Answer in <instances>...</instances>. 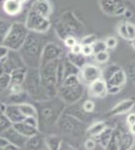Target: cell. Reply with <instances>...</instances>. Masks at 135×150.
<instances>
[{"label": "cell", "instance_id": "6da1fadb", "mask_svg": "<svg viewBox=\"0 0 135 150\" xmlns=\"http://www.w3.org/2000/svg\"><path fill=\"white\" fill-rule=\"evenodd\" d=\"M39 112V123H40V132L49 131L54 126H57V122L61 117L67 104L58 96L47 100L39 101L34 104Z\"/></svg>", "mask_w": 135, "mask_h": 150}, {"label": "cell", "instance_id": "7a4b0ae2", "mask_svg": "<svg viewBox=\"0 0 135 150\" xmlns=\"http://www.w3.org/2000/svg\"><path fill=\"white\" fill-rule=\"evenodd\" d=\"M44 35L29 33L25 43L19 53L24 65L28 69H40L44 48L48 42H45Z\"/></svg>", "mask_w": 135, "mask_h": 150}, {"label": "cell", "instance_id": "3957f363", "mask_svg": "<svg viewBox=\"0 0 135 150\" xmlns=\"http://www.w3.org/2000/svg\"><path fill=\"white\" fill-rule=\"evenodd\" d=\"M85 91V86L81 82L79 75H74L65 78L58 88L57 96L67 104L72 105L81 100Z\"/></svg>", "mask_w": 135, "mask_h": 150}, {"label": "cell", "instance_id": "277c9868", "mask_svg": "<svg viewBox=\"0 0 135 150\" xmlns=\"http://www.w3.org/2000/svg\"><path fill=\"white\" fill-rule=\"evenodd\" d=\"M59 61L60 59L52 62V63L42 66L40 68V74L43 87H44V90L49 99L57 96V91H58L57 68H58Z\"/></svg>", "mask_w": 135, "mask_h": 150}, {"label": "cell", "instance_id": "5b68a950", "mask_svg": "<svg viewBox=\"0 0 135 150\" xmlns=\"http://www.w3.org/2000/svg\"><path fill=\"white\" fill-rule=\"evenodd\" d=\"M28 35H29V30L26 27L25 23L15 22L12 24L8 33L1 41V45L7 47L11 51L19 52L25 43Z\"/></svg>", "mask_w": 135, "mask_h": 150}, {"label": "cell", "instance_id": "8992f818", "mask_svg": "<svg viewBox=\"0 0 135 150\" xmlns=\"http://www.w3.org/2000/svg\"><path fill=\"white\" fill-rule=\"evenodd\" d=\"M24 87L28 97L35 102L49 99L43 87L40 69H28Z\"/></svg>", "mask_w": 135, "mask_h": 150}, {"label": "cell", "instance_id": "52a82bcc", "mask_svg": "<svg viewBox=\"0 0 135 150\" xmlns=\"http://www.w3.org/2000/svg\"><path fill=\"white\" fill-rule=\"evenodd\" d=\"M25 25L29 33L45 35L49 31L50 27H51V21H50V19H47L39 15L37 13L33 12L32 9H29V12L26 16Z\"/></svg>", "mask_w": 135, "mask_h": 150}, {"label": "cell", "instance_id": "ba28073f", "mask_svg": "<svg viewBox=\"0 0 135 150\" xmlns=\"http://www.w3.org/2000/svg\"><path fill=\"white\" fill-rule=\"evenodd\" d=\"M57 127L63 134L77 137L80 136L83 131V122L67 112H63L57 122Z\"/></svg>", "mask_w": 135, "mask_h": 150}, {"label": "cell", "instance_id": "9c48e42d", "mask_svg": "<svg viewBox=\"0 0 135 150\" xmlns=\"http://www.w3.org/2000/svg\"><path fill=\"white\" fill-rule=\"evenodd\" d=\"M103 71L102 69L94 64H86L83 68L80 69L79 78L84 86L89 87L94 81L102 78Z\"/></svg>", "mask_w": 135, "mask_h": 150}, {"label": "cell", "instance_id": "30bf717a", "mask_svg": "<svg viewBox=\"0 0 135 150\" xmlns=\"http://www.w3.org/2000/svg\"><path fill=\"white\" fill-rule=\"evenodd\" d=\"M100 8L105 15L109 17H120L124 16L128 7L122 1H114V0H105L99 2Z\"/></svg>", "mask_w": 135, "mask_h": 150}, {"label": "cell", "instance_id": "8fae6325", "mask_svg": "<svg viewBox=\"0 0 135 150\" xmlns=\"http://www.w3.org/2000/svg\"><path fill=\"white\" fill-rule=\"evenodd\" d=\"M61 59H63V49L55 43L48 42L45 46L44 51H43L41 67Z\"/></svg>", "mask_w": 135, "mask_h": 150}, {"label": "cell", "instance_id": "7c38bea8", "mask_svg": "<svg viewBox=\"0 0 135 150\" xmlns=\"http://www.w3.org/2000/svg\"><path fill=\"white\" fill-rule=\"evenodd\" d=\"M23 67H26V66L24 65L21 56H20V53L16 51H11L8 57L3 63H1V72L11 74L14 70L19 68H23Z\"/></svg>", "mask_w": 135, "mask_h": 150}, {"label": "cell", "instance_id": "4fadbf2b", "mask_svg": "<svg viewBox=\"0 0 135 150\" xmlns=\"http://www.w3.org/2000/svg\"><path fill=\"white\" fill-rule=\"evenodd\" d=\"M1 137L6 139L9 142V144L21 148L22 150L24 149V147H25L26 143H27V141H28V138H26V137H24L22 134H20L14 126H13L12 128H9L8 130L2 132Z\"/></svg>", "mask_w": 135, "mask_h": 150}, {"label": "cell", "instance_id": "5bb4252c", "mask_svg": "<svg viewBox=\"0 0 135 150\" xmlns=\"http://www.w3.org/2000/svg\"><path fill=\"white\" fill-rule=\"evenodd\" d=\"M134 108H135V97H129V98L124 99L121 102L117 103L109 110L108 115L113 116V117L125 115V114H129Z\"/></svg>", "mask_w": 135, "mask_h": 150}, {"label": "cell", "instance_id": "9a60e30c", "mask_svg": "<svg viewBox=\"0 0 135 150\" xmlns=\"http://www.w3.org/2000/svg\"><path fill=\"white\" fill-rule=\"evenodd\" d=\"M89 96L93 97V98H105L108 94L107 82L105 81L103 78H100V79L94 81L93 83L89 86Z\"/></svg>", "mask_w": 135, "mask_h": 150}, {"label": "cell", "instance_id": "2e32d148", "mask_svg": "<svg viewBox=\"0 0 135 150\" xmlns=\"http://www.w3.org/2000/svg\"><path fill=\"white\" fill-rule=\"evenodd\" d=\"M24 4H25V2H23V1L5 0L1 3V7H2V11L5 15L9 17H16L19 14H21V12L24 8Z\"/></svg>", "mask_w": 135, "mask_h": 150}, {"label": "cell", "instance_id": "e0dca14e", "mask_svg": "<svg viewBox=\"0 0 135 150\" xmlns=\"http://www.w3.org/2000/svg\"><path fill=\"white\" fill-rule=\"evenodd\" d=\"M117 129L119 134V149L120 150H132L135 143V137L130 131H124L120 128Z\"/></svg>", "mask_w": 135, "mask_h": 150}, {"label": "cell", "instance_id": "ac0fdd59", "mask_svg": "<svg viewBox=\"0 0 135 150\" xmlns=\"http://www.w3.org/2000/svg\"><path fill=\"white\" fill-rule=\"evenodd\" d=\"M30 9L33 12L37 13L41 16L45 17L47 19H50L52 13H53V5L50 1L47 0H42V1H35L32 3Z\"/></svg>", "mask_w": 135, "mask_h": 150}, {"label": "cell", "instance_id": "d6986e66", "mask_svg": "<svg viewBox=\"0 0 135 150\" xmlns=\"http://www.w3.org/2000/svg\"><path fill=\"white\" fill-rule=\"evenodd\" d=\"M46 137L42 132H39L35 136L28 139L27 143L23 150H46Z\"/></svg>", "mask_w": 135, "mask_h": 150}, {"label": "cell", "instance_id": "ffe728a7", "mask_svg": "<svg viewBox=\"0 0 135 150\" xmlns=\"http://www.w3.org/2000/svg\"><path fill=\"white\" fill-rule=\"evenodd\" d=\"M65 112L73 116V117H75L76 119L80 120V121L83 122V123L86 121H89V117H91V115H87V114L82 110L81 103H79V102L75 103V104H72V105H68L65 110Z\"/></svg>", "mask_w": 135, "mask_h": 150}, {"label": "cell", "instance_id": "44dd1931", "mask_svg": "<svg viewBox=\"0 0 135 150\" xmlns=\"http://www.w3.org/2000/svg\"><path fill=\"white\" fill-rule=\"evenodd\" d=\"M127 79H128V75H127V72L124 69L120 70L117 73L112 76L107 82L108 88H117V89H122L126 86L127 83Z\"/></svg>", "mask_w": 135, "mask_h": 150}, {"label": "cell", "instance_id": "7402d4cb", "mask_svg": "<svg viewBox=\"0 0 135 150\" xmlns=\"http://www.w3.org/2000/svg\"><path fill=\"white\" fill-rule=\"evenodd\" d=\"M4 115L13 122V124H18L25 120V117L20 112L18 104H7L6 112Z\"/></svg>", "mask_w": 135, "mask_h": 150}, {"label": "cell", "instance_id": "603a6c76", "mask_svg": "<svg viewBox=\"0 0 135 150\" xmlns=\"http://www.w3.org/2000/svg\"><path fill=\"white\" fill-rule=\"evenodd\" d=\"M107 127H108V125L106 124V122H104V121L94 122L93 124H91L86 128V134H87L89 138L97 139Z\"/></svg>", "mask_w": 135, "mask_h": 150}, {"label": "cell", "instance_id": "cb8c5ba5", "mask_svg": "<svg viewBox=\"0 0 135 150\" xmlns=\"http://www.w3.org/2000/svg\"><path fill=\"white\" fill-rule=\"evenodd\" d=\"M47 150H61L63 139L57 134H49L46 137Z\"/></svg>", "mask_w": 135, "mask_h": 150}, {"label": "cell", "instance_id": "d4e9b609", "mask_svg": "<svg viewBox=\"0 0 135 150\" xmlns=\"http://www.w3.org/2000/svg\"><path fill=\"white\" fill-rule=\"evenodd\" d=\"M14 127L20 132V134H22L24 137H26V138H28V139L35 136V134H37L40 132L39 129L29 126L28 124H26L25 122H21V123H18V124H14Z\"/></svg>", "mask_w": 135, "mask_h": 150}, {"label": "cell", "instance_id": "484cf974", "mask_svg": "<svg viewBox=\"0 0 135 150\" xmlns=\"http://www.w3.org/2000/svg\"><path fill=\"white\" fill-rule=\"evenodd\" d=\"M19 108H20V112H22V115L25 118H29V117H39V112H37V108L34 104H31V103L28 102H24L21 104H18ZM39 119V118H37Z\"/></svg>", "mask_w": 135, "mask_h": 150}, {"label": "cell", "instance_id": "4316f807", "mask_svg": "<svg viewBox=\"0 0 135 150\" xmlns=\"http://www.w3.org/2000/svg\"><path fill=\"white\" fill-rule=\"evenodd\" d=\"M28 68L23 67V68H19L14 70L11 73V77H12V83L16 84H24L26 79V75H27Z\"/></svg>", "mask_w": 135, "mask_h": 150}, {"label": "cell", "instance_id": "83f0119b", "mask_svg": "<svg viewBox=\"0 0 135 150\" xmlns=\"http://www.w3.org/2000/svg\"><path fill=\"white\" fill-rule=\"evenodd\" d=\"M67 59L79 70L81 68H83L84 66L87 64L86 63V57L84 55H82V54H72L69 52L67 55Z\"/></svg>", "mask_w": 135, "mask_h": 150}, {"label": "cell", "instance_id": "f1b7e54d", "mask_svg": "<svg viewBox=\"0 0 135 150\" xmlns=\"http://www.w3.org/2000/svg\"><path fill=\"white\" fill-rule=\"evenodd\" d=\"M63 70H65V79L70 76L74 75H79L80 70L77 67H75L67 57H63Z\"/></svg>", "mask_w": 135, "mask_h": 150}, {"label": "cell", "instance_id": "f546056e", "mask_svg": "<svg viewBox=\"0 0 135 150\" xmlns=\"http://www.w3.org/2000/svg\"><path fill=\"white\" fill-rule=\"evenodd\" d=\"M113 131H114V128H111V127L108 126L107 128L105 129L102 134H101L100 136L97 138V142H98V143L100 144L101 146H102L103 149H104L105 146L107 145L108 142L110 141L112 134H113Z\"/></svg>", "mask_w": 135, "mask_h": 150}, {"label": "cell", "instance_id": "4dcf8cb0", "mask_svg": "<svg viewBox=\"0 0 135 150\" xmlns=\"http://www.w3.org/2000/svg\"><path fill=\"white\" fill-rule=\"evenodd\" d=\"M122 69L123 68H122L121 66L117 65V64H111V65L107 66V67L103 70L102 78L105 80V81H108L115 73H117L120 70H122Z\"/></svg>", "mask_w": 135, "mask_h": 150}, {"label": "cell", "instance_id": "1f68e13d", "mask_svg": "<svg viewBox=\"0 0 135 150\" xmlns=\"http://www.w3.org/2000/svg\"><path fill=\"white\" fill-rule=\"evenodd\" d=\"M104 150H120L119 149V134H117V129L114 128L113 134L111 139L108 142V144L105 146Z\"/></svg>", "mask_w": 135, "mask_h": 150}, {"label": "cell", "instance_id": "d6a6232c", "mask_svg": "<svg viewBox=\"0 0 135 150\" xmlns=\"http://www.w3.org/2000/svg\"><path fill=\"white\" fill-rule=\"evenodd\" d=\"M11 84H12L11 74L5 72H1V75H0V89H1V92L6 91Z\"/></svg>", "mask_w": 135, "mask_h": 150}, {"label": "cell", "instance_id": "836d02e7", "mask_svg": "<svg viewBox=\"0 0 135 150\" xmlns=\"http://www.w3.org/2000/svg\"><path fill=\"white\" fill-rule=\"evenodd\" d=\"M13 126H14L13 122L6 116L5 115L0 116V131H1V134L4 132V131L8 130L9 128H12Z\"/></svg>", "mask_w": 135, "mask_h": 150}, {"label": "cell", "instance_id": "e575fe53", "mask_svg": "<svg viewBox=\"0 0 135 150\" xmlns=\"http://www.w3.org/2000/svg\"><path fill=\"white\" fill-rule=\"evenodd\" d=\"M81 105H82V110H83L87 115H91L96 110V103H95V101L91 100V99H86V100H84L83 102L81 103Z\"/></svg>", "mask_w": 135, "mask_h": 150}, {"label": "cell", "instance_id": "d590c367", "mask_svg": "<svg viewBox=\"0 0 135 150\" xmlns=\"http://www.w3.org/2000/svg\"><path fill=\"white\" fill-rule=\"evenodd\" d=\"M12 24L13 23H9V22H7L4 19H1V21H0V40L1 41L8 33L9 29L12 27Z\"/></svg>", "mask_w": 135, "mask_h": 150}, {"label": "cell", "instance_id": "8d00e7d4", "mask_svg": "<svg viewBox=\"0 0 135 150\" xmlns=\"http://www.w3.org/2000/svg\"><path fill=\"white\" fill-rule=\"evenodd\" d=\"M98 40L99 39L97 38L96 35H86L81 38V40L79 41V43L82 46H93Z\"/></svg>", "mask_w": 135, "mask_h": 150}, {"label": "cell", "instance_id": "74e56055", "mask_svg": "<svg viewBox=\"0 0 135 150\" xmlns=\"http://www.w3.org/2000/svg\"><path fill=\"white\" fill-rule=\"evenodd\" d=\"M117 31V35H119L122 39H124L125 41H129V42H130V40H129V35H128V31H127L126 21H123V22H121V23H119Z\"/></svg>", "mask_w": 135, "mask_h": 150}, {"label": "cell", "instance_id": "f35d334b", "mask_svg": "<svg viewBox=\"0 0 135 150\" xmlns=\"http://www.w3.org/2000/svg\"><path fill=\"white\" fill-rule=\"evenodd\" d=\"M109 57H110V54L108 52V50L107 51H103L100 52V53L95 54V61L98 64H101V65L107 63L109 61Z\"/></svg>", "mask_w": 135, "mask_h": 150}, {"label": "cell", "instance_id": "ab89813d", "mask_svg": "<svg viewBox=\"0 0 135 150\" xmlns=\"http://www.w3.org/2000/svg\"><path fill=\"white\" fill-rule=\"evenodd\" d=\"M93 48H94L95 54L100 53V52H103V51H107V46H106L105 40H98L93 45Z\"/></svg>", "mask_w": 135, "mask_h": 150}, {"label": "cell", "instance_id": "60d3db41", "mask_svg": "<svg viewBox=\"0 0 135 150\" xmlns=\"http://www.w3.org/2000/svg\"><path fill=\"white\" fill-rule=\"evenodd\" d=\"M105 43H106V46H107V50H113L115 49L119 45V41L113 35H110V37H107L105 39Z\"/></svg>", "mask_w": 135, "mask_h": 150}, {"label": "cell", "instance_id": "b9f144b4", "mask_svg": "<svg viewBox=\"0 0 135 150\" xmlns=\"http://www.w3.org/2000/svg\"><path fill=\"white\" fill-rule=\"evenodd\" d=\"M97 140L95 138H89L84 141V149L85 150H95L97 147Z\"/></svg>", "mask_w": 135, "mask_h": 150}, {"label": "cell", "instance_id": "7bdbcfd3", "mask_svg": "<svg viewBox=\"0 0 135 150\" xmlns=\"http://www.w3.org/2000/svg\"><path fill=\"white\" fill-rule=\"evenodd\" d=\"M63 43H65V47H68L69 49H71V48H73L75 45H77L79 42H78V40L76 39L75 35H69V37H67L65 40H63Z\"/></svg>", "mask_w": 135, "mask_h": 150}, {"label": "cell", "instance_id": "ee69618b", "mask_svg": "<svg viewBox=\"0 0 135 150\" xmlns=\"http://www.w3.org/2000/svg\"><path fill=\"white\" fill-rule=\"evenodd\" d=\"M126 26H127V31H128V35H129V40H130V42H131L133 39H135V25L126 20Z\"/></svg>", "mask_w": 135, "mask_h": 150}, {"label": "cell", "instance_id": "f6af8a7d", "mask_svg": "<svg viewBox=\"0 0 135 150\" xmlns=\"http://www.w3.org/2000/svg\"><path fill=\"white\" fill-rule=\"evenodd\" d=\"M9 53H11V50L5 46H0V63H3L5 59L8 57Z\"/></svg>", "mask_w": 135, "mask_h": 150}, {"label": "cell", "instance_id": "bcb514c9", "mask_svg": "<svg viewBox=\"0 0 135 150\" xmlns=\"http://www.w3.org/2000/svg\"><path fill=\"white\" fill-rule=\"evenodd\" d=\"M128 76L131 78V80H132L133 83L135 84V62H132V63L129 65Z\"/></svg>", "mask_w": 135, "mask_h": 150}, {"label": "cell", "instance_id": "7dc6e473", "mask_svg": "<svg viewBox=\"0 0 135 150\" xmlns=\"http://www.w3.org/2000/svg\"><path fill=\"white\" fill-rule=\"evenodd\" d=\"M93 54H95L93 46H82V55H84L85 57H89Z\"/></svg>", "mask_w": 135, "mask_h": 150}, {"label": "cell", "instance_id": "c3c4849f", "mask_svg": "<svg viewBox=\"0 0 135 150\" xmlns=\"http://www.w3.org/2000/svg\"><path fill=\"white\" fill-rule=\"evenodd\" d=\"M126 123L129 127L135 124V112H129V114H127Z\"/></svg>", "mask_w": 135, "mask_h": 150}, {"label": "cell", "instance_id": "681fc988", "mask_svg": "<svg viewBox=\"0 0 135 150\" xmlns=\"http://www.w3.org/2000/svg\"><path fill=\"white\" fill-rule=\"evenodd\" d=\"M70 53L72 54H82V45L80 43H78L77 45H75L73 48L70 49Z\"/></svg>", "mask_w": 135, "mask_h": 150}, {"label": "cell", "instance_id": "f907efd6", "mask_svg": "<svg viewBox=\"0 0 135 150\" xmlns=\"http://www.w3.org/2000/svg\"><path fill=\"white\" fill-rule=\"evenodd\" d=\"M9 145V142L6 140V139L2 138V137H0V150L3 149V148H5L6 146Z\"/></svg>", "mask_w": 135, "mask_h": 150}, {"label": "cell", "instance_id": "816d5d0a", "mask_svg": "<svg viewBox=\"0 0 135 150\" xmlns=\"http://www.w3.org/2000/svg\"><path fill=\"white\" fill-rule=\"evenodd\" d=\"M132 16H133L132 11H131L130 8H127V9H126V12H125V14H124V17H125V18L128 19V20H129V19H130Z\"/></svg>", "mask_w": 135, "mask_h": 150}, {"label": "cell", "instance_id": "f5cc1de1", "mask_svg": "<svg viewBox=\"0 0 135 150\" xmlns=\"http://www.w3.org/2000/svg\"><path fill=\"white\" fill-rule=\"evenodd\" d=\"M1 150H22V149L21 148L17 147V146H14V145H12V144H9L8 146H6V147L3 148V149H1Z\"/></svg>", "mask_w": 135, "mask_h": 150}, {"label": "cell", "instance_id": "db71d44e", "mask_svg": "<svg viewBox=\"0 0 135 150\" xmlns=\"http://www.w3.org/2000/svg\"><path fill=\"white\" fill-rule=\"evenodd\" d=\"M129 131H130V134H132L133 136L135 137V124L132 125V126L129 127Z\"/></svg>", "mask_w": 135, "mask_h": 150}, {"label": "cell", "instance_id": "11a10c76", "mask_svg": "<svg viewBox=\"0 0 135 150\" xmlns=\"http://www.w3.org/2000/svg\"><path fill=\"white\" fill-rule=\"evenodd\" d=\"M130 45H131V47H132V49L135 51V39H133L132 41L130 42Z\"/></svg>", "mask_w": 135, "mask_h": 150}, {"label": "cell", "instance_id": "9f6ffc18", "mask_svg": "<svg viewBox=\"0 0 135 150\" xmlns=\"http://www.w3.org/2000/svg\"><path fill=\"white\" fill-rule=\"evenodd\" d=\"M132 150H133V149H132Z\"/></svg>", "mask_w": 135, "mask_h": 150}, {"label": "cell", "instance_id": "6f0895ef", "mask_svg": "<svg viewBox=\"0 0 135 150\" xmlns=\"http://www.w3.org/2000/svg\"><path fill=\"white\" fill-rule=\"evenodd\" d=\"M46 150H47V149H46Z\"/></svg>", "mask_w": 135, "mask_h": 150}, {"label": "cell", "instance_id": "680465c9", "mask_svg": "<svg viewBox=\"0 0 135 150\" xmlns=\"http://www.w3.org/2000/svg\"></svg>", "mask_w": 135, "mask_h": 150}]
</instances>
